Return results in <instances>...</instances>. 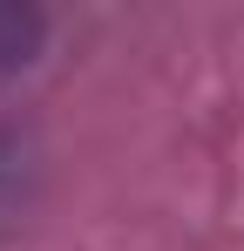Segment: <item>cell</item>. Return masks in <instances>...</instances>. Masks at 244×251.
<instances>
[{"instance_id": "obj_1", "label": "cell", "mask_w": 244, "mask_h": 251, "mask_svg": "<svg viewBox=\"0 0 244 251\" xmlns=\"http://www.w3.org/2000/svg\"><path fill=\"white\" fill-rule=\"evenodd\" d=\"M34 41H41V14H27V7H0V75L21 68V61L34 54Z\"/></svg>"}]
</instances>
